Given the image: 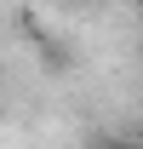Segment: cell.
Masks as SVG:
<instances>
[{
    "instance_id": "6da1fadb",
    "label": "cell",
    "mask_w": 143,
    "mask_h": 149,
    "mask_svg": "<svg viewBox=\"0 0 143 149\" xmlns=\"http://www.w3.org/2000/svg\"><path fill=\"white\" fill-rule=\"evenodd\" d=\"M86 149H143V138H115V132H97Z\"/></svg>"
},
{
    "instance_id": "7a4b0ae2",
    "label": "cell",
    "mask_w": 143,
    "mask_h": 149,
    "mask_svg": "<svg viewBox=\"0 0 143 149\" xmlns=\"http://www.w3.org/2000/svg\"><path fill=\"white\" fill-rule=\"evenodd\" d=\"M46 69L63 74V69H69V52H63V46H46Z\"/></svg>"
},
{
    "instance_id": "3957f363",
    "label": "cell",
    "mask_w": 143,
    "mask_h": 149,
    "mask_svg": "<svg viewBox=\"0 0 143 149\" xmlns=\"http://www.w3.org/2000/svg\"><path fill=\"white\" fill-rule=\"evenodd\" d=\"M132 6H137V12H143V0H132Z\"/></svg>"
}]
</instances>
